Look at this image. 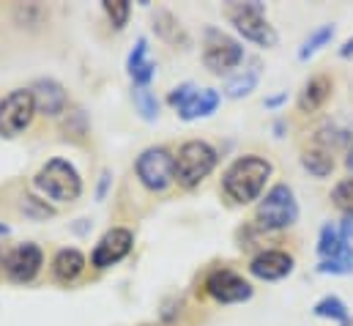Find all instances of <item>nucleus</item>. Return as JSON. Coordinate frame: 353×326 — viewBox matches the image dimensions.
Here are the masks:
<instances>
[{
    "label": "nucleus",
    "mask_w": 353,
    "mask_h": 326,
    "mask_svg": "<svg viewBox=\"0 0 353 326\" xmlns=\"http://www.w3.org/2000/svg\"><path fill=\"white\" fill-rule=\"evenodd\" d=\"M343 326H353V321H348V324H343Z\"/></svg>",
    "instance_id": "nucleus-36"
},
{
    "label": "nucleus",
    "mask_w": 353,
    "mask_h": 326,
    "mask_svg": "<svg viewBox=\"0 0 353 326\" xmlns=\"http://www.w3.org/2000/svg\"><path fill=\"white\" fill-rule=\"evenodd\" d=\"M340 242H343V255L353 258V217H345L340 222Z\"/></svg>",
    "instance_id": "nucleus-30"
},
{
    "label": "nucleus",
    "mask_w": 353,
    "mask_h": 326,
    "mask_svg": "<svg viewBox=\"0 0 353 326\" xmlns=\"http://www.w3.org/2000/svg\"><path fill=\"white\" fill-rule=\"evenodd\" d=\"M332 88H334L332 77H326V75L312 77V80L304 85L301 96H299V110H301V113H318V110L329 102Z\"/></svg>",
    "instance_id": "nucleus-17"
},
{
    "label": "nucleus",
    "mask_w": 353,
    "mask_h": 326,
    "mask_svg": "<svg viewBox=\"0 0 353 326\" xmlns=\"http://www.w3.org/2000/svg\"><path fill=\"white\" fill-rule=\"evenodd\" d=\"M250 271L258 280L274 282V280H282V277H288L293 271V258L285 249H263L261 255L252 258Z\"/></svg>",
    "instance_id": "nucleus-13"
},
{
    "label": "nucleus",
    "mask_w": 353,
    "mask_h": 326,
    "mask_svg": "<svg viewBox=\"0 0 353 326\" xmlns=\"http://www.w3.org/2000/svg\"><path fill=\"white\" fill-rule=\"evenodd\" d=\"M301 164H304V170L312 173L315 178H326V175L334 173V154L312 143L310 148L301 151Z\"/></svg>",
    "instance_id": "nucleus-18"
},
{
    "label": "nucleus",
    "mask_w": 353,
    "mask_h": 326,
    "mask_svg": "<svg viewBox=\"0 0 353 326\" xmlns=\"http://www.w3.org/2000/svg\"><path fill=\"white\" fill-rule=\"evenodd\" d=\"M225 14L244 39H250L261 47H274L276 44V30L265 19L263 3H230L225 8Z\"/></svg>",
    "instance_id": "nucleus-5"
},
{
    "label": "nucleus",
    "mask_w": 353,
    "mask_h": 326,
    "mask_svg": "<svg viewBox=\"0 0 353 326\" xmlns=\"http://www.w3.org/2000/svg\"><path fill=\"white\" fill-rule=\"evenodd\" d=\"M318 255L326 260V258H337L343 255V242H340V228L334 222H326L321 228V236H318Z\"/></svg>",
    "instance_id": "nucleus-22"
},
{
    "label": "nucleus",
    "mask_w": 353,
    "mask_h": 326,
    "mask_svg": "<svg viewBox=\"0 0 353 326\" xmlns=\"http://www.w3.org/2000/svg\"><path fill=\"white\" fill-rule=\"evenodd\" d=\"M255 220L263 231H285L290 225H296L299 220V203L296 195L288 184H276L265 192V198H261Z\"/></svg>",
    "instance_id": "nucleus-4"
},
{
    "label": "nucleus",
    "mask_w": 353,
    "mask_h": 326,
    "mask_svg": "<svg viewBox=\"0 0 353 326\" xmlns=\"http://www.w3.org/2000/svg\"><path fill=\"white\" fill-rule=\"evenodd\" d=\"M197 90V85H192V82H183V85H178V88H173L170 90V96H168V102H170V107H176V110H181L183 104H186V99L192 96Z\"/></svg>",
    "instance_id": "nucleus-29"
},
{
    "label": "nucleus",
    "mask_w": 353,
    "mask_h": 326,
    "mask_svg": "<svg viewBox=\"0 0 353 326\" xmlns=\"http://www.w3.org/2000/svg\"><path fill=\"white\" fill-rule=\"evenodd\" d=\"M216 107H219V93L214 88H197L186 99V104L178 110V115L183 121H197V118H208Z\"/></svg>",
    "instance_id": "nucleus-15"
},
{
    "label": "nucleus",
    "mask_w": 353,
    "mask_h": 326,
    "mask_svg": "<svg viewBox=\"0 0 353 326\" xmlns=\"http://www.w3.org/2000/svg\"><path fill=\"white\" fill-rule=\"evenodd\" d=\"M353 55V36L343 44V50H340V58H351Z\"/></svg>",
    "instance_id": "nucleus-32"
},
{
    "label": "nucleus",
    "mask_w": 353,
    "mask_h": 326,
    "mask_svg": "<svg viewBox=\"0 0 353 326\" xmlns=\"http://www.w3.org/2000/svg\"><path fill=\"white\" fill-rule=\"evenodd\" d=\"M126 69H129V77L134 82V88H148V82L157 75V64L148 58V39H137L134 50L129 52Z\"/></svg>",
    "instance_id": "nucleus-14"
},
{
    "label": "nucleus",
    "mask_w": 353,
    "mask_h": 326,
    "mask_svg": "<svg viewBox=\"0 0 353 326\" xmlns=\"http://www.w3.org/2000/svg\"><path fill=\"white\" fill-rule=\"evenodd\" d=\"M134 107L143 115V121H157L159 118V102L148 88H134Z\"/></svg>",
    "instance_id": "nucleus-24"
},
{
    "label": "nucleus",
    "mask_w": 353,
    "mask_h": 326,
    "mask_svg": "<svg viewBox=\"0 0 353 326\" xmlns=\"http://www.w3.org/2000/svg\"><path fill=\"white\" fill-rule=\"evenodd\" d=\"M288 99V93H279V96H271V99H265V107H279L282 102Z\"/></svg>",
    "instance_id": "nucleus-31"
},
{
    "label": "nucleus",
    "mask_w": 353,
    "mask_h": 326,
    "mask_svg": "<svg viewBox=\"0 0 353 326\" xmlns=\"http://www.w3.org/2000/svg\"><path fill=\"white\" fill-rule=\"evenodd\" d=\"M33 186L55 203H74L83 195V178L77 167L66 160H50L33 175Z\"/></svg>",
    "instance_id": "nucleus-2"
},
{
    "label": "nucleus",
    "mask_w": 353,
    "mask_h": 326,
    "mask_svg": "<svg viewBox=\"0 0 353 326\" xmlns=\"http://www.w3.org/2000/svg\"><path fill=\"white\" fill-rule=\"evenodd\" d=\"M318 274H332V277H348L353 274V258L348 255H337V258H326L318 263Z\"/></svg>",
    "instance_id": "nucleus-27"
},
{
    "label": "nucleus",
    "mask_w": 353,
    "mask_h": 326,
    "mask_svg": "<svg viewBox=\"0 0 353 326\" xmlns=\"http://www.w3.org/2000/svg\"><path fill=\"white\" fill-rule=\"evenodd\" d=\"M345 164H348V170L353 173V146L348 148V157H345Z\"/></svg>",
    "instance_id": "nucleus-33"
},
{
    "label": "nucleus",
    "mask_w": 353,
    "mask_h": 326,
    "mask_svg": "<svg viewBox=\"0 0 353 326\" xmlns=\"http://www.w3.org/2000/svg\"><path fill=\"white\" fill-rule=\"evenodd\" d=\"M312 313H315L318 318L337 321V324H348V321H351L348 305H345L343 299H337V296H323V299H321V302L312 307Z\"/></svg>",
    "instance_id": "nucleus-21"
},
{
    "label": "nucleus",
    "mask_w": 353,
    "mask_h": 326,
    "mask_svg": "<svg viewBox=\"0 0 353 326\" xmlns=\"http://www.w3.org/2000/svg\"><path fill=\"white\" fill-rule=\"evenodd\" d=\"M216 151L205 140H189L176 154V181L183 189H194L216 167Z\"/></svg>",
    "instance_id": "nucleus-3"
},
{
    "label": "nucleus",
    "mask_w": 353,
    "mask_h": 326,
    "mask_svg": "<svg viewBox=\"0 0 353 326\" xmlns=\"http://www.w3.org/2000/svg\"><path fill=\"white\" fill-rule=\"evenodd\" d=\"M3 263H6V252L0 249V271H3Z\"/></svg>",
    "instance_id": "nucleus-35"
},
{
    "label": "nucleus",
    "mask_w": 353,
    "mask_h": 326,
    "mask_svg": "<svg viewBox=\"0 0 353 326\" xmlns=\"http://www.w3.org/2000/svg\"><path fill=\"white\" fill-rule=\"evenodd\" d=\"M41 266H44V255H41L39 245L25 242V245L14 247V249L6 252L3 271L14 282H30V280H36V274L41 271Z\"/></svg>",
    "instance_id": "nucleus-10"
},
{
    "label": "nucleus",
    "mask_w": 353,
    "mask_h": 326,
    "mask_svg": "<svg viewBox=\"0 0 353 326\" xmlns=\"http://www.w3.org/2000/svg\"><path fill=\"white\" fill-rule=\"evenodd\" d=\"M312 143L315 146H321V148H326V151H332V154H337L340 148H348L353 143V135L348 129H340V126H323V129H318L315 132V137H312Z\"/></svg>",
    "instance_id": "nucleus-20"
},
{
    "label": "nucleus",
    "mask_w": 353,
    "mask_h": 326,
    "mask_svg": "<svg viewBox=\"0 0 353 326\" xmlns=\"http://www.w3.org/2000/svg\"><path fill=\"white\" fill-rule=\"evenodd\" d=\"M258 80H261V64H252L250 69H244L241 75H236V77L228 80L225 96H230V99H244V96H250V93L255 90Z\"/></svg>",
    "instance_id": "nucleus-19"
},
{
    "label": "nucleus",
    "mask_w": 353,
    "mask_h": 326,
    "mask_svg": "<svg viewBox=\"0 0 353 326\" xmlns=\"http://www.w3.org/2000/svg\"><path fill=\"white\" fill-rule=\"evenodd\" d=\"M244 61V47L219 33V30H208L205 33V50H203V64L211 75H228L233 69H239Z\"/></svg>",
    "instance_id": "nucleus-8"
},
{
    "label": "nucleus",
    "mask_w": 353,
    "mask_h": 326,
    "mask_svg": "<svg viewBox=\"0 0 353 326\" xmlns=\"http://www.w3.org/2000/svg\"><path fill=\"white\" fill-rule=\"evenodd\" d=\"M132 247H134V233L129 228H112L99 239V245L90 255V263L96 269H110L121 263L132 252Z\"/></svg>",
    "instance_id": "nucleus-11"
},
{
    "label": "nucleus",
    "mask_w": 353,
    "mask_h": 326,
    "mask_svg": "<svg viewBox=\"0 0 353 326\" xmlns=\"http://www.w3.org/2000/svg\"><path fill=\"white\" fill-rule=\"evenodd\" d=\"M332 203H334L345 217H353V178H343V181L332 189Z\"/></svg>",
    "instance_id": "nucleus-25"
},
{
    "label": "nucleus",
    "mask_w": 353,
    "mask_h": 326,
    "mask_svg": "<svg viewBox=\"0 0 353 326\" xmlns=\"http://www.w3.org/2000/svg\"><path fill=\"white\" fill-rule=\"evenodd\" d=\"M0 236H8V225H3V222H0Z\"/></svg>",
    "instance_id": "nucleus-34"
},
{
    "label": "nucleus",
    "mask_w": 353,
    "mask_h": 326,
    "mask_svg": "<svg viewBox=\"0 0 353 326\" xmlns=\"http://www.w3.org/2000/svg\"><path fill=\"white\" fill-rule=\"evenodd\" d=\"M36 115V102L30 88H17L0 99V137L22 135Z\"/></svg>",
    "instance_id": "nucleus-7"
},
{
    "label": "nucleus",
    "mask_w": 353,
    "mask_h": 326,
    "mask_svg": "<svg viewBox=\"0 0 353 326\" xmlns=\"http://www.w3.org/2000/svg\"><path fill=\"white\" fill-rule=\"evenodd\" d=\"M271 178V162L263 157H239L222 175V192L228 200L247 206L252 200H261L265 181Z\"/></svg>",
    "instance_id": "nucleus-1"
},
{
    "label": "nucleus",
    "mask_w": 353,
    "mask_h": 326,
    "mask_svg": "<svg viewBox=\"0 0 353 326\" xmlns=\"http://www.w3.org/2000/svg\"><path fill=\"white\" fill-rule=\"evenodd\" d=\"M83 271H85V255L74 247H66L52 258V277L58 282H74Z\"/></svg>",
    "instance_id": "nucleus-16"
},
{
    "label": "nucleus",
    "mask_w": 353,
    "mask_h": 326,
    "mask_svg": "<svg viewBox=\"0 0 353 326\" xmlns=\"http://www.w3.org/2000/svg\"><path fill=\"white\" fill-rule=\"evenodd\" d=\"M334 39V25H321L318 30H312L310 36H307V41L301 44V50H299V61H310L321 47H326L329 41Z\"/></svg>",
    "instance_id": "nucleus-23"
},
{
    "label": "nucleus",
    "mask_w": 353,
    "mask_h": 326,
    "mask_svg": "<svg viewBox=\"0 0 353 326\" xmlns=\"http://www.w3.org/2000/svg\"><path fill=\"white\" fill-rule=\"evenodd\" d=\"M101 6H104V14H107V19H110V25H112L115 30H121V28L129 22L132 6H129L126 0H104Z\"/></svg>",
    "instance_id": "nucleus-26"
},
{
    "label": "nucleus",
    "mask_w": 353,
    "mask_h": 326,
    "mask_svg": "<svg viewBox=\"0 0 353 326\" xmlns=\"http://www.w3.org/2000/svg\"><path fill=\"white\" fill-rule=\"evenodd\" d=\"M205 291L211 299H216L219 305H241L247 299H252V285L239 277L230 269H216L205 277Z\"/></svg>",
    "instance_id": "nucleus-9"
},
{
    "label": "nucleus",
    "mask_w": 353,
    "mask_h": 326,
    "mask_svg": "<svg viewBox=\"0 0 353 326\" xmlns=\"http://www.w3.org/2000/svg\"><path fill=\"white\" fill-rule=\"evenodd\" d=\"M30 93L36 102V113H41V115L55 118V115L66 113V107H69V93L58 80H36Z\"/></svg>",
    "instance_id": "nucleus-12"
},
{
    "label": "nucleus",
    "mask_w": 353,
    "mask_h": 326,
    "mask_svg": "<svg viewBox=\"0 0 353 326\" xmlns=\"http://www.w3.org/2000/svg\"><path fill=\"white\" fill-rule=\"evenodd\" d=\"M134 170L140 184L151 192H165L176 184V157L168 148H145L137 157Z\"/></svg>",
    "instance_id": "nucleus-6"
},
{
    "label": "nucleus",
    "mask_w": 353,
    "mask_h": 326,
    "mask_svg": "<svg viewBox=\"0 0 353 326\" xmlns=\"http://www.w3.org/2000/svg\"><path fill=\"white\" fill-rule=\"evenodd\" d=\"M22 211L28 214V217H33V220H47V217H52L55 214V209H50V206H44L41 200H36V198H22Z\"/></svg>",
    "instance_id": "nucleus-28"
}]
</instances>
